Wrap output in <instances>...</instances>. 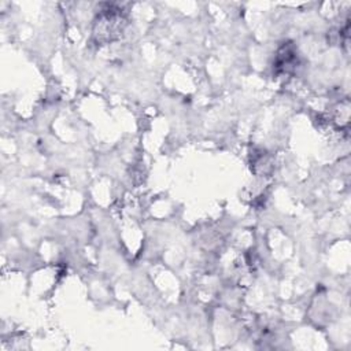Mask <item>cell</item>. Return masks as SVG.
Instances as JSON below:
<instances>
[{"mask_svg": "<svg viewBox=\"0 0 351 351\" xmlns=\"http://www.w3.org/2000/svg\"><path fill=\"white\" fill-rule=\"evenodd\" d=\"M128 25L125 12L114 5L103 8L95 18L92 34L96 43L108 44L122 37Z\"/></svg>", "mask_w": 351, "mask_h": 351, "instance_id": "obj_1", "label": "cell"}, {"mask_svg": "<svg viewBox=\"0 0 351 351\" xmlns=\"http://www.w3.org/2000/svg\"><path fill=\"white\" fill-rule=\"evenodd\" d=\"M299 64L298 49L292 43H284L276 52L273 70L276 74H291Z\"/></svg>", "mask_w": 351, "mask_h": 351, "instance_id": "obj_2", "label": "cell"}, {"mask_svg": "<svg viewBox=\"0 0 351 351\" xmlns=\"http://www.w3.org/2000/svg\"><path fill=\"white\" fill-rule=\"evenodd\" d=\"M251 167L258 174H267L271 170V159L263 149L251 152Z\"/></svg>", "mask_w": 351, "mask_h": 351, "instance_id": "obj_3", "label": "cell"}]
</instances>
